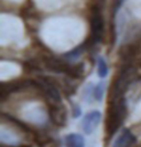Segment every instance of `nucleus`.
<instances>
[{"mask_svg":"<svg viewBox=\"0 0 141 147\" xmlns=\"http://www.w3.org/2000/svg\"><path fill=\"white\" fill-rule=\"evenodd\" d=\"M126 103L125 100L116 101L112 110L109 112V115L106 122V137L107 140H110L114 135L118 132V129L124 124V121L126 117Z\"/></svg>","mask_w":141,"mask_h":147,"instance_id":"1","label":"nucleus"},{"mask_svg":"<svg viewBox=\"0 0 141 147\" xmlns=\"http://www.w3.org/2000/svg\"><path fill=\"white\" fill-rule=\"evenodd\" d=\"M122 1H124V0H117V5H120V3H121V2H122Z\"/></svg>","mask_w":141,"mask_h":147,"instance_id":"8","label":"nucleus"},{"mask_svg":"<svg viewBox=\"0 0 141 147\" xmlns=\"http://www.w3.org/2000/svg\"><path fill=\"white\" fill-rule=\"evenodd\" d=\"M102 121V113L99 111H92L83 119V129L86 134H92Z\"/></svg>","mask_w":141,"mask_h":147,"instance_id":"2","label":"nucleus"},{"mask_svg":"<svg viewBox=\"0 0 141 147\" xmlns=\"http://www.w3.org/2000/svg\"><path fill=\"white\" fill-rule=\"evenodd\" d=\"M66 147H85V138L81 134L71 133L65 137Z\"/></svg>","mask_w":141,"mask_h":147,"instance_id":"4","label":"nucleus"},{"mask_svg":"<svg viewBox=\"0 0 141 147\" xmlns=\"http://www.w3.org/2000/svg\"><path fill=\"white\" fill-rule=\"evenodd\" d=\"M137 142V138L129 129L125 128L122 132L116 137L112 144V147H130Z\"/></svg>","mask_w":141,"mask_h":147,"instance_id":"3","label":"nucleus"},{"mask_svg":"<svg viewBox=\"0 0 141 147\" xmlns=\"http://www.w3.org/2000/svg\"><path fill=\"white\" fill-rule=\"evenodd\" d=\"M97 72L100 78H106L108 74V65L107 62L102 57H99L97 60Z\"/></svg>","mask_w":141,"mask_h":147,"instance_id":"5","label":"nucleus"},{"mask_svg":"<svg viewBox=\"0 0 141 147\" xmlns=\"http://www.w3.org/2000/svg\"><path fill=\"white\" fill-rule=\"evenodd\" d=\"M104 92H105V83L104 82H99L96 86L94 88V93H93L94 98L97 100V101H102V98L104 96Z\"/></svg>","mask_w":141,"mask_h":147,"instance_id":"6","label":"nucleus"},{"mask_svg":"<svg viewBox=\"0 0 141 147\" xmlns=\"http://www.w3.org/2000/svg\"><path fill=\"white\" fill-rule=\"evenodd\" d=\"M83 50H84V48H83V47H77V48H75L74 50H72V51H69L68 53H66V54H65V57L69 60L77 59V58L81 55V53L83 52Z\"/></svg>","mask_w":141,"mask_h":147,"instance_id":"7","label":"nucleus"}]
</instances>
